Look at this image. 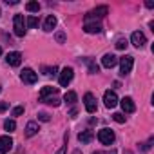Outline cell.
Listing matches in <instances>:
<instances>
[{
  "label": "cell",
  "instance_id": "cell-31",
  "mask_svg": "<svg viewBox=\"0 0 154 154\" xmlns=\"http://www.w3.org/2000/svg\"><path fill=\"white\" fill-rule=\"evenodd\" d=\"M8 107H9V105H8L6 102H0V112H4V111H8Z\"/></svg>",
  "mask_w": 154,
  "mask_h": 154
},
{
  "label": "cell",
  "instance_id": "cell-7",
  "mask_svg": "<svg viewBox=\"0 0 154 154\" xmlns=\"http://www.w3.org/2000/svg\"><path fill=\"white\" fill-rule=\"evenodd\" d=\"M103 103H105L107 109L116 107V105H118V96H116V93H114V91H105V94H103Z\"/></svg>",
  "mask_w": 154,
  "mask_h": 154
},
{
  "label": "cell",
  "instance_id": "cell-29",
  "mask_svg": "<svg viewBox=\"0 0 154 154\" xmlns=\"http://www.w3.org/2000/svg\"><path fill=\"white\" fill-rule=\"evenodd\" d=\"M152 141H154V140L150 138V140H149L147 143H143V147H141V149H143V150H149V149H150V145H152Z\"/></svg>",
  "mask_w": 154,
  "mask_h": 154
},
{
  "label": "cell",
  "instance_id": "cell-15",
  "mask_svg": "<svg viewBox=\"0 0 154 154\" xmlns=\"http://www.w3.org/2000/svg\"><path fill=\"white\" fill-rule=\"evenodd\" d=\"M84 31H85L87 35H98V33H102V26H100L98 22H94V24H85V26H84Z\"/></svg>",
  "mask_w": 154,
  "mask_h": 154
},
{
  "label": "cell",
  "instance_id": "cell-21",
  "mask_svg": "<svg viewBox=\"0 0 154 154\" xmlns=\"http://www.w3.org/2000/svg\"><path fill=\"white\" fill-rule=\"evenodd\" d=\"M4 129H6V131H9V132H13V131L17 129L15 120H6V122H4Z\"/></svg>",
  "mask_w": 154,
  "mask_h": 154
},
{
  "label": "cell",
  "instance_id": "cell-11",
  "mask_svg": "<svg viewBox=\"0 0 154 154\" xmlns=\"http://www.w3.org/2000/svg\"><path fill=\"white\" fill-rule=\"evenodd\" d=\"M6 62H8L11 67H18L20 62H22V54H20L18 51H13V53H9V54L6 56Z\"/></svg>",
  "mask_w": 154,
  "mask_h": 154
},
{
  "label": "cell",
  "instance_id": "cell-37",
  "mask_svg": "<svg viewBox=\"0 0 154 154\" xmlns=\"http://www.w3.org/2000/svg\"><path fill=\"white\" fill-rule=\"evenodd\" d=\"M0 56H2V47H0Z\"/></svg>",
  "mask_w": 154,
  "mask_h": 154
},
{
  "label": "cell",
  "instance_id": "cell-26",
  "mask_svg": "<svg viewBox=\"0 0 154 154\" xmlns=\"http://www.w3.org/2000/svg\"><path fill=\"white\" fill-rule=\"evenodd\" d=\"M112 118H114V122H118V123H125V116H123L122 112H114Z\"/></svg>",
  "mask_w": 154,
  "mask_h": 154
},
{
  "label": "cell",
  "instance_id": "cell-9",
  "mask_svg": "<svg viewBox=\"0 0 154 154\" xmlns=\"http://www.w3.org/2000/svg\"><path fill=\"white\" fill-rule=\"evenodd\" d=\"M131 42H132V45H134V47L141 49V47L147 44V38H145V35H143L141 31H134V33H132V36H131Z\"/></svg>",
  "mask_w": 154,
  "mask_h": 154
},
{
  "label": "cell",
  "instance_id": "cell-23",
  "mask_svg": "<svg viewBox=\"0 0 154 154\" xmlns=\"http://www.w3.org/2000/svg\"><path fill=\"white\" fill-rule=\"evenodd\" d=\"M87 63H89V72H91V74H96V72L100 71V67H98V63H94L93 60H87Z\"/></svg>",
  "mask_w": 154,
  "mask_h": 154
},
{
  "label": "cell",
  "instance_id": "cell-10",
  "mask_svg": "<svg viewBox=\"0 0 154 154\" xmlns=\"http://www.w3.org/2000/svg\"><path fill=\"white\" fill-rule=\"evenodd\" d=\"M11 147H13V140H11V136H0V154L9 152Z\"/></svg>",
  "mask_w": 154,
  "mask_h": 154
},
{
  "label": "cell",
  "instance_id": "cell-34",
  "mask_svg": "<svg viewBox=\"0 0 154 154\" xmlns=\"http://www.w3.org/2000/svg\"><path fill=\"white\" fill-rule=\"evenodd\" d=\"M6 4H11V6H15V4H18V0H6Z\"/></svg>",
  "mask_w": 154,
  "mask_h": 154
},
{
  "label": "cell",
  "instance_id": "cell-1",
  "mask_svg": "<svg viewBox=\"0 0 154 154\" xmlns=\"http://www.w3.org/2000/svg\"><path fill=\"white\" fill-rule=\"evenodd\" d=\"M107 13H109V8H107V6H98V8L91 9V11L85 15V22H91V20H96V18H103Z\"/></svg>",
  "mask_w": 154,
  "mask_h": 154
},
{
  "label": "cell",
  "instance_id": "cell-12",
  "mask_svg": "<svg viewBox=\"0 0 154 154\" xmlns=\"http://www.w3.org/2000/svg\"><path fill=\"white\" fill-rule=\"evenodd\" d=\"M116 63H118V56H114V54H111V53L103 54V58H102V65H103V67H107V69H112Z\"/></svg>",
  "mask_w": 154,
  "mask_h": 154
},
{
  "label": "cell",
  "instance_id": "cell-28",
  "mask_svg": "<svg viewBox=\"0 0 154 154\" xmlns=\"http://www.w3.org/2000/svg\"><path fill=\"white\" fill-rule=\"evenodd\" d=\"M38 120L40 122H49V114L47 112H38Z\"/></svg>",
  "mask_w": 154,
  "mask_h": 154
},
{
  "label": "cell",
  "instance_id": "cell-30",
  "mask_svg": "<svg viewBox=\"0 0 154 154\" xmlns=\"http://www.w3.org/2000/svg\"><path fill=\"white\" fill-rule=\"evenodd\" d=\"M56 40H58V42L62 44V42L65 40V35H63V33H56Z\"/></svg>",
  "mask_w": 154,
  "mask_h": 154
},
{
  "label": "cell",
  "instance_id": "cell-2",
  "mask_svg": "<svg viewBox=\"0 0 154 154\" xmlns=\"http://www.w3.org/2000/svg\"><path fill=\"white\" fill-rule=\"evenodd\" d=\"M13 29H15V35L20 36V38L26 35V20H24L22 15H15V18H13Z\"/></svg>",
  "mask_w": 154,
  "mask_h": 154
},
{
  "label": "cell",
  "instance_id": "cell-16",
  "mask_svg": "<svg viewBox=\"0 0 154 154\" xmlns=\"http://www.w3.org/2000/svg\"><path fill=\"white\" fill-rule=\"evenodd\" d=\"M54 27H56V17H54V15H49V17L45 18V22H44V31L49 33V31H53Z\"/></svg>",
  "mask_w": 154,
  "mask_h": 154
},
{
  "label": "cell",
  "instance_id": "cell-39",
  "mask_svg": "<svg viewBox=\"0 0 154 154\" xmlns=\"http://www.w3.org/2000/svg\"><path fill=\"white\" fill-rule=\"evenodd\" d=\"M0 91H2V87H0Z\"/></svg>",
  "mask_w": 154,
  "mask_h": 154
},
{
  "label": "cell",
  "instance_id": "cell-36",
  "mask_svg": "<svg viewBox=\"0 0 154 154\" xmlns=\"http://www.w3.org/2000/svg\"><path fill=\"white\" fill-rule=\"evenodd\" d=\"M111 154H116V150H111Z\"/></svg>",
  "mask_w": 154,
  "mask_h": 154
},
{
  "label": "cell",
  "instance_id": "cell-25",
  "mask_svg": "<svg viewBox=\"0 0 154 154\" xmlns=\"http://www.w3.org/2000/svg\"><path fill=\"white\" fill-rule=\"evenodd\" d=\"M127 45H129V44H127V40H125V38H118V40H116V49H120V51H122V49H125Z\"/></svg>",
  "mask_w": 154,
  "mask_h": 154
},
{
  "label": "cell",
  "instance_id": "cell-14",
  "mask_svg": "<svg viewBox=\"0 0 154 154\" xmlns=\"http://www.w3.org/2000/svg\"><path fill=\"white\" fill-rule=\"evenodd\" d=\"M58 93V87H51V85H45V87H42V91H40V100L44 102L45 98H49L51 94L54 96Z\"/></svg>",
  "mask_w": 154,
  "mask_h": 154
},
{
  "label": "cell",
  "instance_id": "cell-33",
  "mask_svg": "<svg viewBox=\"0 0 154 154\" xmlns=\"http://www.w3.org/2000/svg\"><path fill=\"white\" fill-rule=\"evenodd\" d=\"M76 114H78V111H76V109H71V112H69V116H71V118H76Z\"/></svg>",
  "mask_w": 154,
  "mask_h": 154
},
{
  "label": "cell",
  "instance_id": "cell-38",
  "mask_svg": "<svg viewBox=\"0 0 154 154\" xmlns=\"http://www.w3.org/2000/svg\"><path fill=\"white\" fill-rule=\"evenodd\" d=\"M94 154H100V152H94Z\"/></svg>",
  "mask_w": 154,
  "mask_h": 154
},
{
  "label": "cell",
  "instance_id": "cell-13",
  "mask_svg": "<svg viewBox=\"0 0 154 154\" xmlns=\"http://www.w3.org/2000/svg\"><path fill=\"white\" fill-rule=\"evenodd\" d=\"M120 105H122L123 112H134V111H136V105H134V102H132V98H131V96H125V98H122Z\"/></svg>",
  "mask_w": 154,
  "mask_h": 154
},
{
  "label": "cell",
  "instance_id": "cell-19",
  "mask_svg": "<svg viewBox=\"0 0 154 154\" xmlns=\"http://www.w3.org/2000/svg\"><path fill=\"white\" fill-rule=\"evenodd\" d=\"M76 100H78V96H76V93H72V91L65 93V96H63V102H65V103H69V105H74V103H76Z\"/></svg>",
  "mask_w": 154,
  "mask_h": 154
},
{
  "label": "cell",
  "instance_id": "cell-6",
  "mask_svg": "<svg viewBox=\"0 0 154 154\" xmlns=\"http://www.w3.org/2000/svg\"><path fill=\"white\" fill-rule=\"evenodd\" d=\"M114 132L111 131V129H102V131H98V140L103 143V145H111V143H114Z\"/></svg>",
  "mask_w": 154,
  "mask_h": 154
},
{
  "label": "cell",
  "instance_id": "cell-5",
  "mask_svg": "<svg viewBox=\"0 0 154 154\" xmlns=\"http://www.w3.org/2000/svg\"><path fill=\"white\" fill-rule=\"evenodd\" d=\"M72 76H74L72 67H63L62 72H60V78H58L60 85H62V87H67V85L71 84V80H72Z\"/></svg>",
  "mask_w": 154,
  "mask_h": 154
},
{
  "label": "cell",
  "instance_id": "cell-18",
  "mask_svg": "<svg viewBox=\"0 0 154 154\" xmlns=\"http://www.w3.org/2000/svg\"><path fill=\"white\" fill-rule=\"evenodd\" d=\"M93 138H94V132H93V131H84V132L78 134V140H80L82 143H89Z\"/></svg>",
  "mask_w": 154,
  "mask_h": 154
},
{
  "label": "cell",
  "instance_id": "cell-17",
  "mask_svg": "<svg viewBox=\"0 0 154 154\" xmlns=\"http://www.w3.org/2000/svg\"><path fill=\"white\" fill-rule=\"evenodd\" d=\"M38 131H40V127H38V123H36V122H29V123L26 125V136H27V138L35 136Z\"/></svg>",
  "mask_w": 154,
  "mask_h": 154
},
{
  "label": "cell",
  "instance_id": "cell-8",
  "mask_svg": "<svg viewBox=\"0 0 154 154\" xmlns=\"http://www.w3.org/2000/svg\"><path fill=\"white\" fill-rule=\"evenodd\" d=\"M84 105H85V111H87L89 114L96 112V98H94L91 93H85V96H84Z\"/></svg>",
  "mask_w": 154,
  "mask_h": 154
},
{
  "label": "cell",
  "instance_id": "cell-4",
  "mask_svg": "<svg viewBox=\"0 0 154 154\" xmlns=\"http://www.w3.org/2000/svg\"><path fill=\"white\" fill-rule=\"evenodd\" d=\"M20 80H22L24 84H29V85H33V84H36V80H38V74H36L33 69L26 67V69L20 72Z\"/></svg>",
  "mask_w": 154,
  "mask_h": 154
},
{
  "label": "cell",
  "instance_id": "cell-32",
  "mask_svg": "<svg viewBox=\"0 0 154 154\" xmlns=\"http://www.w3.org/2000/svg\"><path fill=\"white\" fill-rule=\"evenodd\" d=\"M65 152H67V140H65V145H63V147H62L56 154H65Z\"/></svg>",
  "mask_w": 154,
  "mask_h": 154
},
{
  "label": "cell",
  "instance_id": "cell-22",
  "mask_svg": "<svg viewBox=\"0 0 154 154\" xmlns=\"http://www.w3.org/2000/svg\"><path fill=\"white\" fill-rule=\"evenodd\" d=\"M36 26H38V18L36 17H29L26 20V27H36Z\"/></svg>",
  "mask_w": 154,
  "mask_h": 154
},
{
  "label": "cell",
  "instance_id": "cell-27",
  "mask_svg": "<svg viewBox=\"0 0 154 154\" xmlns=\"http://www.w3.org/2000/svg\"><path fill=\"white\" fill-rule=\"evenodd\" d=\"M20 114H24V107L22 105H18V107L13 109V116H20Z\"/></svg>",
  "mask_w": 154,
  "mask_h": 154
},
{
  "label": "cell",
  "instance_id": "cell-24",
  "mask_svg": "<svg viewBox=\"0 0 154 154\" xmlns=\"http://www.w3.org/2000/svg\"><path fill=\"white\" fill-rule=\"evenodd\" d=\"M44 102H45L47 105H53V107H58V105H60V100H58L56 96H51V98H45Z\"/></svg>",
  "mask_w": 154,
  "mask_h": 154
},
{
  "label": "cell",
  "instance_id": "cell-35",
  "mask_svg": "<svg viewBox=\"0 0 154 154\" xmlns=\"http://www.w3.org/2000/svg\"><path fill=\"white\" fill-rule=\"evenodd\" d=\"M145 6H147L149 9H152V8H154V4H152V2H145Z\"/></svg>",
  "mask_w": 154,
  "mask_h": 154
},
{
  "label": "cell",
  "instance_id": "cell-20",
  "mask_svg": "<svg viewBox=\"0 0 154 154\" xmlns=\"http://www.w3.org/2000/svg\"><path fill=\"white\" fill-rule=\"evenodd\" d=\"M26 9H27L29 13H38V11H40V4H38V2H27V4H26Z\"/></svg>",
  "mask_w": 154,
  "mask_h": 154
},
{
  "label": "cell",
  "instance_id": "cell-3",
  "mask_svg": "<svg viewBox=\"0 0 154 154\" xmlns=\"http://www.w3.org/2000/svg\"><path fill=\"white\" fill-rule=\"evenodd\" d=\"M132 65H134V58L132 56H123V58H120V74L122 76H125V74H129L131 71H132Z\"/></svg>",
  "mask_w": 154,
  "mask_h": 154
}]
</instances>
